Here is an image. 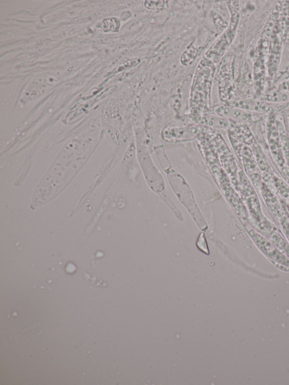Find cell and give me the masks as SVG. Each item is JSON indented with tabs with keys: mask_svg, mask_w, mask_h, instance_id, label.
Listing matches in <instances>:
<instances>
[{
	"mask_svg": "<svg viewBox=\"0 0 289 385\" xmlns=\"http://www.w3.org/2000/svg\"><path fill=\"white\" fill-rule=\"evenodd\" d=\"M233 107L238 108L244 111L267 113L270 108L267 104L250 99H242L235 101L232 103Z\"/></svg>",
	"mask_w": 289,
	"mask_h": 385,
	"instance_id": "cell-3",
	"label": "cell"
},
{
	"mask_svg": "<svg viewBox=\"0 0 289 385\" xmlns=\"http://www.w3.org/2000/svg\"><path fill=\"white\" fill-rule=\"evenodd\" d=\"M170 137L175 139L190 138L194 135L193 127H175L169 129Z\"/></svg>",
	"mask_w": 289,
	"mask_h": 385,
	"instance_id": "cell-5",
	"label": "cell"
},
{
	"mask_svg": "<svg viewBox=\"0 0 289 385\" xmlns=\"http://www.w3.org/2000/svg\"><path fill=\"white\" fill-rule=\"evenodd\" d=\"M265 99L271 102H286L289 101V91H280L272 92L265 96Z\"/></svg>",
	"mask_w": 289,
	"mask_h": 385,
	"instance_id": "cell-6",
	"label": "cell"
},
{
	"mask_svg": "<svg viewBox=\"0 0 289 385\" xmlns=\"http://www.w3.org/2000/svg\"><path fill=\"white\" fill-rule=\"evenodd\" d=\"M203 123L206 125L216 128H227L230 126V122L226 119L214 115H208L203 119Z\"/></svg>",
	"mask_w": 289,
	"mask_h": 385,
	"instance_id": "cell-4",
	"label": "cell"
},
{
	"mask_svg": "<svg viewBox=\"0 0 289 385\" xmlns=\"http://www.w3.org/2000/svg\"><path fill=\"white\" fill-rule=\"evenodd\" d=\"M215 112L223 117L242 120L244 122L250 121L252 120V115L251 114L234 107L220 106L216 108Z\"/></svg>",
	"mask_w": 289,
	"mask_h": 385,
	"instance_id": "cell-2",
	"label": "cell"
},
{
	"mask_svg": "<svg viewBox=\"0 0 289 385\" xmlns=\"http://www.w3.org/2000/svg\"><path fill=\"white\" fill-rule=\"evenodd\" d=\"M144 5L150 10H163L167 8V3L165 1H146Z\"/></svg>",
	"mask_w": 289,
	"mask_h": 385,
	"instance_id": "cell-7",
	"label": "cell"
},
{
	"mask_svg": "<svg viewBox=\"0 0 289 385\" xmlns=\"http://www.w3.org/2000/svg\"><path fill=\"white\" fill-rule=\"evenodd\" d=\"M280 91H289V80L282 84L280 86Z\"/></svg>",
	"mask_w": 289,
	"mask_h": 385,
	"instance_id": "cell-8",
	"label": "cell"
},
{
	"mask_svg": "<svg viewBox=\"0 0 289 385\" xmlns=\"http://www.w3.org/2000/svg\"><path fill=\"white\" fill-rule=\"evenodd\" d=\"M250 230L251 238L259 249L280 269L289 271V258L288 256L252 228Z\"/></svg>",
	"mask_w": 289,
	"mask_h": 385,
	"instance_id": "cell-1",
	"label": "cell"
}]
</instances>
